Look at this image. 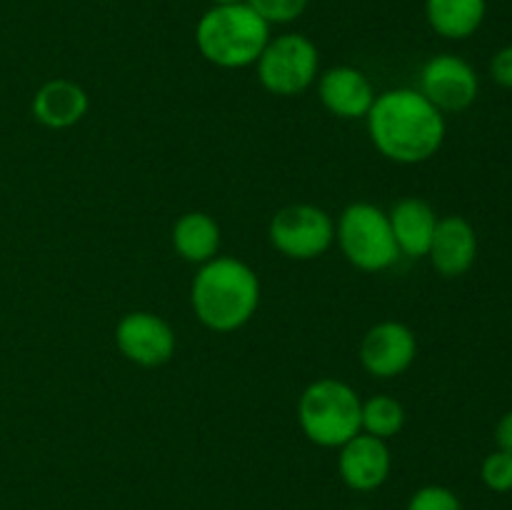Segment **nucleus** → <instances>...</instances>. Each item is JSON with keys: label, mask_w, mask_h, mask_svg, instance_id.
<instances>
[{"label": "nucleus", "mask_w": 512, "mask_h": 510, "mask_svg": "<svg viewBox=\"0 0 512 510\" xmlns=\"http://www.w3.org/2000/svg\"><path fill=\"white\" fill-rule=\"evenodd\" d=\"M365 120L380 155L400 165H418L438 155L448 130L445 113L413 88H393L375 95Z\"/></svg>", "instance_id": "nucleus-1"}, {"label": "nucleus", "mask_w": 512, "mask_h": 510, "mask_svg": "<svg viewBox=\"0 0 512 510\" xmlns=\"http://www.w3.org/2000/svg\"><path fill=\"white\" fill-rule=\"evenodd\" d=\"M190 305L205 328L215 333H233L258 313L260 280L243 260L215 255L195 273Z\"/></svg>", "instance_id": "nucleus-2"}, {"label": "nucleus", "mask_w": 512, "mask_h": 510, "mask_svg": "<svg viewBox=\"0 0 512 510\" xmlns=\"http://www.w3.org/2000/svg\"><path fill=\"white\" fill-rule=\"evenodd\" d=\"M270 38V25L248 3L213 5L195 25V45L200 55L225 70L258 63Z\"/></svg>", "instance_id": "nucleus-3"}, {"label": "nucleus", "mask_w": 512, "mask_h": 510, "mask_svg": "<svg viewBox=\"0 0 512 510\" xmlns=\"http://www.w3.org/2000/svg\"><path fill=\"white\" fill-rule=\"evenodd\" d=\"M363 400L338 378H318L300 393L298 423L305 438L320 448H340L360 433Z\"/></svg>", "instance_id": "nucleus-4"}, {"label": "nucleus", "mask_w": 512, "mask_h": 510, "mask_svg": "<svg viewBox=\"0 0 512 510\" xmlns=\"http://www.w3.org/2000/svg\"><path fill=\"white\" fill-rule=\"evenodd\" d=\"M335 240L350 265L383 273L400 260L388 213L373 203H350L335 223Z\"/></svg>", "instance_id": "nucleus-5"}, {"label": "nucleus", "mask_w": 512, "mask_h": 510, "mask_svg": "<svg viewBox=\"0 0 512 510\" xmlns=\"http://www.w3.org/2000/svg\"><path fill=\"white\" fill-rule=\"evenodd\" d=\"M260 85L280 98L305 93L320 75V53L303 33H283L268 40L255 63Z\"/></svg>", "instance_id": "nucleus-6"}, {"label": "nucleus", "mask_w": 512, "mask_h": 510, "mask_svg": "<svg viewBox=\"0 0 512 510\" xmlns=\"http://www.w3.org/2000/svg\"><path fill=\"white\" fill-rule=\"evenodd\" d=\"M270 243L290 260H313L335 243V220L328 210L310 203L288 205L270 220Z\"/></svg>", "instance_id": "nucleus-7"}, {"label": "nucleus", "mask_w": 512, "mask_h": 510, "mask_svg": "<svg viewBox=\"0 0 512 510\" xmlns=\"http://www.w3.org/2000/svg\"><path fill=\"white\" fill-rule=\"evenodd\" d=\"M480 90L478 73L465 58L453 53H440L430 58L420 70V93L440 113H460L475 103Z\"/></svg>", "instance_id": "nucleus-8"}, {"label": "nucleus", "mask_w": 512, "mask_h": 510, "mask_svg": "<svg viewBox=\"0 0 512 510\" xmlns=\"http://www.w3.org/2000/svg\"><path fill=\"white\" fill-rule=\"evenodd\" d=\"M115 345L135 365L158 368L175 355V330L150 310H133L115 325Z\"/></svg>", "instance_id": "nucleus-9"}, {"label": "nucleus", "mask_w": 512, "mask_h": 510, "mask_svg": "<svg viewBox=\"0 0 512 510\" xmlns=\"http://www.w3.org/2000/svg\"><path fill=\"white\" fill-rule=\"evenodd\" d=\"M418 355V340L405 323L383 320L363 335L360 363L373 378L390 380L403 375Z\"/></svg>", "instance_id": "nucleus-10"}, {"label": "nucleus", "mask_w": 512, "mask_h": 510, "mask_svg": "<svg viewBox=\"0 0 512 510\" xmlns=\"http://www.w3.org/2000/svg\"><path fill=\"white\" fill-rule=\"evenodd\" d=\"M338 450V473L350 490L370 493V490H378L388 480L390 468H393L388 440L358 433L348 443L340 445Z\"/></svg>", "instance_id": "nucleus-11"}, {"label": "nucleus", "mask_w": 512, "mask_h": 510, "mask_svg": "<svg viewBox=\"0 0 512 510\" xmlns=\"http://www.w3.org/2000/svg\"><path fill=\"white\" fill-rule=\"evenodd\" d=\"M318 98L335 118L358 120L373 108L375 88L363 70L353 65H335L318 75Z\"/></svg>", "instance_id": "nucleus-12"}, {"label": "nucleus", "mask_w": 512, "mask_h": 510, "mask_svg": "<svg viewBox=\"0 0 512 510\" xmlns=\"http://www.w3.org/2000/svg\"><path fill=\"white\" fill-rule=\"evenodd\" d=\"M428 258L443 278H460L478 258V233L463 215H448L438 220Z\"/></svg>", "instance_id": "nucleus-13"}, {"label": "nucleus", "mask_w": 512, "mask_h": 510, "mask_svg": "<svg viewBox=\"0 0 512 510\" xmlns=\"http://www.w3.org/2000/svg\"><path fill=\"white\" fill-rule=\"evenodd\" d=\"M30 108L40 125L50 130H65L85 118L90 98L83 85H78L75 80L53 78L40 85Z\"/></svg>", "instance_id": "nucleus-14"}, {"label": "nucleus", "mask_w": 512, "mask_h": 510, "mask_svg": "<svg viewBox=\"0 0 512 510\" xmlns=\"http://www.w3.org/2000/svg\"><path fill=\"white\" fill-rule=\"evenodd\" d=\"M388 220L400 255H408V258H425L428 255L440 220L433 205L425 203L423 198H403L390 208Z\"/></svg>", "instance_id": "nucleus-15"}, {"label": "nucleus", "mask_w": 512, "mask_h": 510, "mask_svg": "<svg viewBox=\"0 0 512 510\" xmlns=\"http://www.w3.org/2000/svg\"><path fill=\"white\" fill-rule=\"evenodd\" d=\"M173 248L183 260L203 265L220 250V225L203 210L183 213L173 225Z\"/></svg>", "instance_id": "nucleus-16"}, {"label": "nucleus", "mask_w": 512, "mask_h": 510, "mask_svg": "<svg viewBox=\"0 0 512 510\" xmlns=\"http://www.w3.org/2000/svg\"><path fill=\"white\" fill-rule=\"evenodd\" d=\"M485 15L488 0H425V18L440 38H470L480 30Z\"/></svg>", "instance_id": "nucleus-17"}, {"label": "nucleus", "mask_w": 512, "mask_h": 510, "mask_svg": "<svg viewBox=\"0 0 512 510\" xmlns=\"http://www.w3.org/2000/svg\"><path fill=\"white\" fill-rule=\"evenodd\" d=\"M405 425V408L400 400L390 395H373L363 400L360 410V433L375 435L380 440H390L403 430Z\"/></svg>", "instance_id": "nucleus-18"}, {"label": "nucleus", "mask_w": 512, "mask_h": 510, "mask_svg": "<svg viewBox=\"0 0 512 510\" xmlns=\"http://www.w3.org/2000/svg\"><path fill=\"white\" fill-rule=\"evenodd\" d=\"M310 0H248L250 8L273 28V25L295 23L308 10Z\"/></svg>", "instance_id": "nucleus-19"}, {"label": "nucleus", "mask_w": 512, "mask_h": 510, "mask_svg": "<svg viewBox=\"0 0 512 510\" xmlns=\"http://www.w3.org/2000/svg\"><path fill=\"white\" fill-rule=\"evenodd\" d=\"M480 478L485 488L493 493H510L512 490V455L503 450H493L480 465Z\"/></svg>", "instance_id": "nucleus-20"}, {"label": "nucleus", "mask_w": 512, "mask_h": 510, "mask_svg": "<svg viewBox=\"0 0 512 510\" xmlns=\"http://www.w3.org/2000/svg\"><path fill=\"white\" fill-rule=\"evenodd\" d=\"M408 510H463V503L445 485H423L410 495Z\"/></svg>", "instance_id": "nucleus-21"}, {"label": "nucleus", "mask_w": 512, "mask_h": 510, "mask_svg": "<svg viewBox=\"0 0 512 510\" xmlns=\"http://www.w3.org/2000/svg\"><path fill=\"white\" fill-rule=\"evenodd\" d=\"M490 75L500 88L512 90V45H505L490 60Z\"/></svg>", "instance_id": "nucleus-22"}, {"label": "nucleus", "mask_w": 512, "mask_h": 510, "mask_svg": "<svg viewBox=\"0 0 512 510\" xmlns=\"http://www.w3.org/2000/svg\"><path fill=\"white\" fill-rule=\"evenodd\" d=\"M495 443H498V450L512 455V410H508L495 425Z\"/></svg>", "instance_id": "nucleus-23"}, {"label": "nucleus", "mask_w": 512, "mask_h": 510, "mask_svg": "<svg viewBox=\"0 0 512 510\" xmlns=\"http://www.w3.org/2000/svg\"><path fill=\"white\" fill-rule=\"evenodd\" d=\"M213 5H238V3H248V0H210Z\"/></svg>", "instance_id": "nucleus-24"}]
</instances>
